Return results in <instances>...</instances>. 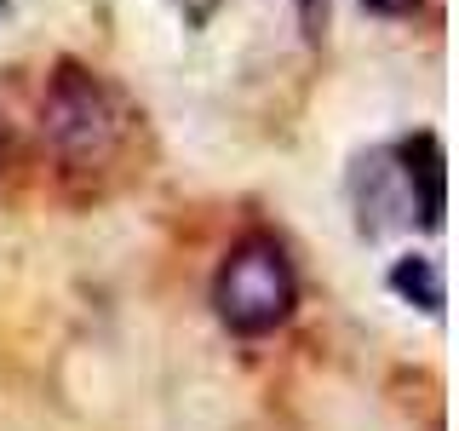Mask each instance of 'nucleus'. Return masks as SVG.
Listing matches in <instances>:
<instances>
[{
	"mask_svg": "<svg viewBox=\"0 0 459 431\" xmlns=\"http://www.w3.org/2000/svg\"><path fill=\"white\" fill-rule=\"evenodd\" d=\"M351 207H356V230L368 242L391 236V230H442V144L430 133H413L391 144V150H373L356 162L351 172Z\"/></svg>",
	"mask_w": 459,
	"mask_h": 431,
	"instance_id": "obj_1",
	"label": "nucleus"
},
{
	"mask_svg": "<svg viewBox=\"0 0 459 431\" xmlns=\"http://www.w3.org/2000/svg\"><path fill=\"white\" fill-rule=\"evenodd\" d=\"M40 138L69 172H98L126 144V110L115 86L86 64H57L40 92Z\"/></svg>",
	"mask_w": 459,
	"mask_h": 431,
	"instance_id": "obj_2",
	"label": "nucleus"
},
{
	"mask_svg": "<svg viewBox=\"0 0 459 431\" xmlns=\"http://www.w3.org/2000/svg\"><path fill=\"white\" fill-rule=\"evenodd\" d=\"M212 311H219V322L230 334L241 339H264L276 334V328L293 322L299 311V270L287 248L276 236H241L236 248L224 253L219 277H212Z\"/></svg>",
	"mask_w": 459,
	"mask_h": 431,
	"instance_id": "obj_3",
	"label": "nucleus"
},
{
	"mask_svg": "<svg viewBox=\"0 0 459 431\" xmlns=\"http://www.w3.org/2000/svg\"><path fill=\"white\" fill-rule=\"evenodd\" d=\"M391 294L408 299V305H420L425 316H442V305H448V287H442V265L425 253H408L391 265Z\"/></svg>",
	"mask_w": 459,
	"mask_h": 431,
	"instance_id": "obj_4",
	"label": "nucleus"
},
{
	"mask_svg": "<svg viewBox=\"0 0 459 431\" xmlns=\"http://www.w3.org/2000/svg\"><path fill=\"white\" fill-rule=\"evenodd\" d=\"M299 18H305V35L316 40V35H322V23H327V0H299Z\"/></svg>",
	"mask_w": 459,
	"mask_h": 431,
	"instance_id": "obj_5",
	"label": "nucleus"
},
{
	"mask_svg": "<svg viewBox=\"0 0 459 431\" xmlns=\"http://www.w3.org/2000/svg\"><path fill=\"white\" fill-rule=\"evenodd\" d=\"M362 6L379 18H408V12H420V0H362Z\"/></svg>",
	"mask_w": 459,
	"mask_h": 431,
	"instance_id": "obj_6",
	"label": "nucleus"
},
{
	"mask_svg": "<svg viewBox=\"0 0 459 431\" xmlns=\"http://www.w3.org/2000/svg\"><path fill=\"white\" fill-rule=\"evenodd\" d=\"M0 150H6V127H0Z\"/></svg>",
	"mask_w": 459,
	"mask_h": 431,
	"instance_id": "obj_7",
	"label": "nucleus"
}]
</instances>
